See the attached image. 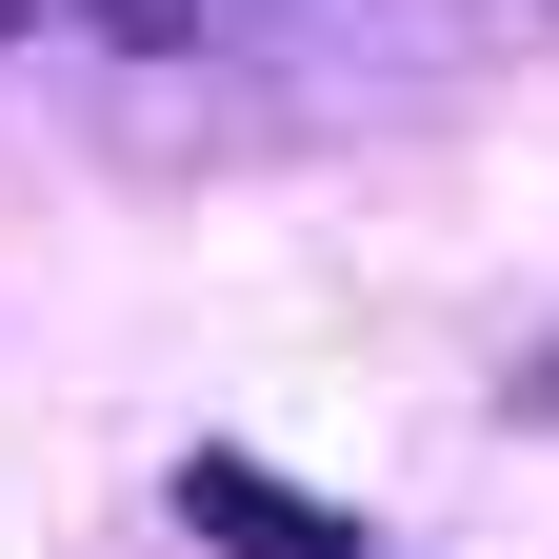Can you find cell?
I'll return each instance as SVG.
<instances>
[{
  "label": "cell",
  "instance_id": "1",
  "mask_svg": "<svg viewBox=\"0 0 559 559\" xmlns=\"http://www.w3.org/2000/svg\"><path fill=\"white\" fill-rule=\"evenodd\" d=\"M180 520L221 539V559H400V539H360L340 500H300V479H260V460H221V440L180 460Z\"/></svg>",
  "mask_w": 559,
  "mask_h": 559
}]
</instances>
